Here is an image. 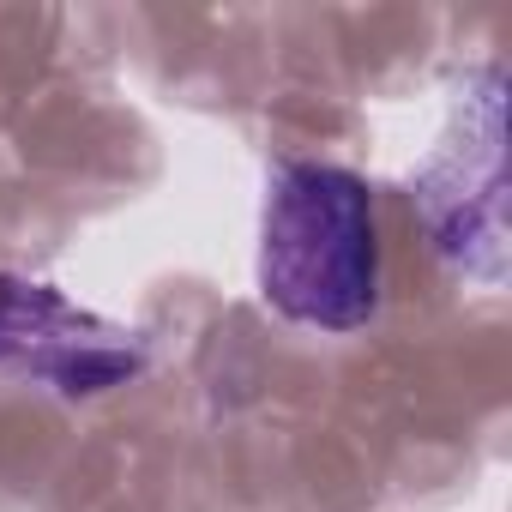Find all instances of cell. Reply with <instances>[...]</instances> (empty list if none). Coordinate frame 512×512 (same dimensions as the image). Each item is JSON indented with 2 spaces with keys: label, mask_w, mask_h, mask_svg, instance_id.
<instances>
[{
  "label": "cell",
  "mask_w": 512,
  "mask_h": 512,
  "mask_svg": "<svg viewBox=\"0 0 512 512\" xmlns=\"http://www.w3.org/2000/svg\"><path fill=\"white\" fill-rule=\"evenodd\" d=\"M416 211L434 253L470 284L506 278V73L482 67L434 157L416 169Z\"/></svg>",
  "instance_id": "2"
},
{
  "label": "cell",
  "mask_w": 512,
  "mask_h": 512,
  "mask_svg": "<svg viewBox=\"0 0 512 512\" xmlns=\"http://www.w3.org/2000/svg\"><path fill=\"white\" fill-rule=\"evenodd\" d=\"M260 290L308 332H362L380 308L374 187L344 163H278L260 223Z\"/></svg>",
  "instance_id": "1"
},
{
  "label": "cell",
  "mask_w": 512,
  "mask_h": 512,
  "mask_svg": "<svg viewBox=\"0 0 512 512\" xmlns=\"http://www.w3.org/2000/svg\"><path fill=\"white\" fill-rule=\"evenodd\" d=\"M0 374L55 398H103L145 374V338L79 308L55 284L0 272Z\"/></svg>",
  "instance_id": "3"
}]
</instances>
